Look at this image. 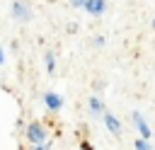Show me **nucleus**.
<instances>
[{
    "instance_id": "12",
    "label": "nucleus",
    "mask_w": 155,
    "mask_h": 150,
    "mask_svg": "<svg viewBox=\"0 0 155 150\" xmlns=\"http://www.w3.org/2000/svg\"><path fill=\"white\" fill-rule=\"evenodd\" d=\"M34 150H48V143H36Z\"/></svg>"
},
{
    "instance_id": "6",
    "label": "nucleus",
    "mask_w": 155,
    "mask_h": 150,
    "mask_svg": "<svg viewBox=\"0 0 155 150\" xmlns=\"http://www.w3.org/2000/svg\"><path fill=\"white\" fill-rule=\"evenodd\" d=\"M104 5H107V0H87L85 12H90V15H102V12H104Z\"/></svg>"
},
{
    "instance_id": "9",
    "label": "nucleus",
    "mask_w": 155,
    "mask_h": 150,
    "mask_svg": "<svg viewBox=\"0 0 155 150\" xmlns=\"http://www.w3.org/2000/svg\"><path fill=\"white\" fill-rule=\"evenodd\" d=\"M133 148H136V150H153V148H150V143H148V138H143V135L136 140V145H133Z\"/></svg>"
},
{
    "instance_id": "13",
    "label": "nucleus",
    "mask_w": 155,
    "mask_h": 150,
    "mask_svg": "<svg viewBox=\"0 0 155 150\" xmlns=\"http://www.w3.org/2000/svg\"><path fill=\"white\" fill-rule=\"evenodd\" d=\"M68 31H70V34H75V31H78V24H75V22H70V24H68Z\"/></svg>"
},
{
    "instance_id": "2",
    "label": "nucleus",
    "mask_w": 155,
    "mask_h": 150,
    "mask_svg": "<svg viewBox=\"0 0 155 150\" xmlns=\"http://www.w3.org/2000/svg\"><path fill=\"white\" fill-rule=\"evenodd\" d=\"M12 17H15L17 22H29V19H31V10L27 7V2L15 0V2H12Z\"/></svg>"
},
{
    "instance_id": "11",
    "label": "nucleus",
    "mask_w": 155,
    "mask_h": 150,
    "mask_svg": "<svg viewBox=\"0 0 155 150\" xmlns=\"http://www.w3.org/2000/svg\"><path fill=\"white\" fill-rule=\"evenodd\" d=\"M80 150H92V145H90V140H82V143H80Z\"/></svg>"
},
{
    "instance_id": "1",
    "label": "nucleus",
    "mask_w": 155,
    "mask_h": 150,
    "mask_svg": "<svg viewBox=\"0 0 155 150\" xmlns=\"http://www.w3.org/2000/svg\"><path fill=\"white\" fill-rule=\"evenodd\" d=\"M27 138H29L31 145H36V143H46V131H44V126H41L39 121L29 123V126H27Z\"/></svg>"
},
{
    "instance_id": "4",
    "label": "nucleus",
    "mask_w": 155,
    "mask_h": 150,
    "mask_svg": "<svg viewBox=\"0 0 155 150\" xmlns=\"http://www.w3.org/2000/svg\"><path fill=\"white\" fill-rule=\"evenodd\" d=\"M133 123H136V128H138V133L143 135V138H150L153 133H150V126L145 123V119L138 114V111H133Z\"/></svg>"
},
{
    "instance_id": "10",
    "label": "nucleus",
    "mask_w": 155,
    "mask_h": 150,
    "mask_svg": "<svg viewBox=\"0 0 155 150\" xmlns=\"http://www.w3.org/2000/svg\"><path fill=\"white\" fill-rule=\"evenodd\" d=\"M73 2V7H85L87 5V0H70Z\"/></svg>"
},
{
    "instance_id": "8",
    "label": "nucleus",
    "mask_w": 155,
    "mask_h": 150,
    "mask_svg": "<svg viewBox=\"0 0 155 150\" xmlns=\"http://www.w3.org/2000/svg\"><path fill=\"white\" fill-rule=\"evenodd\" d=\"M44 60H46V70H48V73L53 75V70H56V58H53V51H46Z\"/></svg>"
},
{
    "instance_id": "14",
    "label": "nucleus",
    "mask_w": 155,
    "mask_h": 150,
    "mask_svg": "<svg viewBox=\"0 0 155 150\" xmlns=\"http://www.w3.org/2000/svg\"><path fill=\"white\" fill-rule=\"evenodd\" d=\"M2 60H5V53H2V48H0V65H2Z\"/></svg>"
},
{
    "instance_id": "7",
    "label": "nucleus",
    "mask_w": 155,
    "mask_h": 150,
    "mask_svg": "<svg viewBox=\"0 0 155 150\" xmlns=\"http://www.w3.org/2000/svg\"><path fill=\"white\" fill-rule=\"evenodd\" d=\"M90 111L92 114H102L104 111V104H102L99 97H90Z\"/></svg>"
},
{
    "instance_id": "5",
    "label": "nucleus",
    "mask_w": 155,
    "mask_h": 150,
    "mask_svg": "<svg viewBox=\"0 0 155 150\" xmlns=\"http://www.w3.org/2000/svg\"><path fill=\"white\" fill-rule=\"evenodd\" d=\"M104 126L109 128V133H114V135H119L121 133V121L114 116V114H107L104 116Z\"/></svg>"
},
{
    "instance_id": "3",
    "label": "nucleus",
    "mask_w": 155,
    "mask_h": 150,
    "mask_svg": "<svg viewBox=\"0 0 155 150\" xmlns=\"http://www.w3.org/2000/svg\"><path fill=\"white\" fill-rule=\"evenodd\" d=\"M44 104H46L48 111H58V109L63 106V97H58L56 92H46V94H44Z\"/></svg>"
}]
</instances>
